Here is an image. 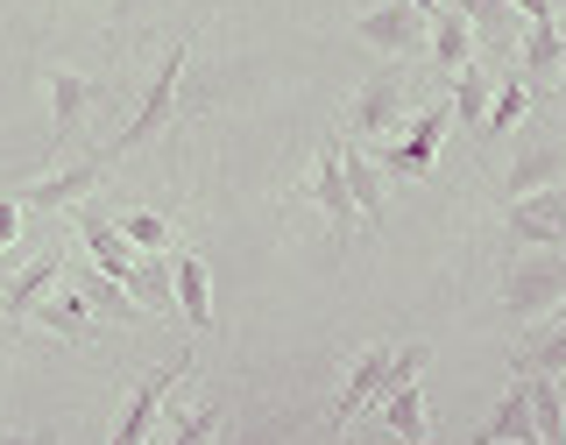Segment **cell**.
Returning <instances> with one entry per match:
<instances>
[{
    "instance_id": "obj_1",
    "label": "cell",
    "mask_w": 566,
    "mask_h": 445,
    "mask_svg": "<svg viewBox=\"0 0 566 445\" xmlns=\"http://www.w3.org/2000/svg\"><path fill=\"white\" fill-rule=\"evenodd\" d=\"M424 368H432V347H424V340H411V347H389V340L361 347V353L347 361L340 396H333V424H354V417H361L376 396H389L397 382H418Z\"/></svg>"
},
{
    "instance_id": "obj_2",
    "label": "cell",
    "mask_w": 566,
    "mask_h": 445,
    "mask_svg": "<svg viewBox=\"0 0 566 445\" xmlns=\"http://www.w3.org/2000/svg\"><path fill=\"white\" fill-rule=\"evenodd\" d=\"M559 305H566V247H517L503 269V318L531 326Z\"/></svg>"
},
{
    "instance_id": "obj_3",
    "label": "cell",
    "mask_w": 566,
    "mask_h": 445,
    "mask_svg": "<svg viewBox=\"0 0 566 445\" xmlns=\"http://www.w3.org/2000/svg\"><path fill=\"white\" fill-rule=\"evenodd\" d=\"M185 57H191V43H185V35H177V43L164 50V71H156V78H149V93H142V106L128 114V128H120V135H114V141H106V149H99V163H106V170H114L120 156L149 149V141L170 128V114H177V78H185Z\"/></svg>"
},
{
    "instance_id": "obj_4",
    "label": "cell",
    "mask_w": 566,
    "mask_h": 445,
    "mask_svg": "<svg viewBox=\"0 0 566 445\" xmlns=\"http://www.w3.org/2000/svg\"><path fill=\"white\" fill-rule=\"evenodd\" d=\"M447 99H432L424 114L403 128L389 149H376V170L382 177H397V184H418V177H432V163H439V141H447Z\"/></svg>"
},
{
    "instance_id": "obj_5",
    "label": "cell",
    "mask_w": 566,
    "mask_h": 445,
    "mask_svg": "<svg viewBox=\"0 0 566 445\" xmlns=\"http://www.w3.org/2000/svg\"><path fill=\"white\" fill-rule=\"evenodd\" d=\"M503 241L510 247H566V191H524V199H503Z\"/></svg>"
},
{
    "instance_id": "obj_6",
    "label": "cell",
    "mask_w": 566,
    "mask_h": 445,
    "mask_svg": "<svg viewBox=\"0 0 566 445\" xmlns=\"http://www.w3.org/2000/svg\"><path fill=\"white\" fill-rule=\"evenodd\" d=\"M43 93H50V149H71L85 128V114L106 99V85L99 78H85V71H64V64H50V78H43Z\"/></svg>"
},
{
    "instance_id": "obj_7",
    "label": "cell",
    "mask_w": 566,
    "mask_h": 445,
    "mask_svg": "<svg viewBox=\"0 0 566 445\" xmlns=\"http://www.w3.org/2000/svg\"><path fill=\"white\" fill-rule=\"evenodd\" d=\"M305 199L326 212V234H333V255L347 247V234L361 220H354V191H347V170H340V141H318V156H312V184H305Z\"/></svg>"
},
{
    "instance_id": "obj_8",
    "label": "cell",
    "mask_w": 566,
    "mask_h": 445,
    "mask_svg": "<svg viewBox=\"0 0 566 445\" xmlns=\"http://www.w3.org/2000/svg\"><path fill=\"white\" fill-rule=\"evenodd\" d=\"M424 29H432V14H418L411 0H382V8H368L361 22H354V35H361L368 50H382L389 64L418 57V50H424Z\"/></svg>"
},
{
    "instance_id": "obj_9",
    "label": "cell",
    "mask_w": 566,
    "mask_h": 445,
    "mask_svg": "<svg viewBox=\"0 0 566 445\" xmlns=\"http://www.w3.org/2000/svg\"><path fill=\"white\" fill-rule=\"evenodd\" d=\"M57 276H64V247L57 241H50L35 262H22L14 276H0V326H29V311L57 290Z\"/></svg>"
},
{
    "instance_id": "obj_10",
    "label": "cell",
    "mask_w": 566,
    "mask_h": 445,
    "mask_svg": "<svg viewBox=\"0 0 566 445\" xmlns=\"http://www.w3.org/2000/svg\"><path fill=\"white\" fill-rule=\"evenodd\" d=\"M397 120H403V71L389 64V71H376V78H361V93H354V106H347V135L382 141V135H397Z\"/></svg>"
},
{
    "instance_id": "obj_11",
    "label": "cell",
    "mask_w": 566,
    "mask_h": 445,
    "mask_svg": "<svg viewBox=\"0 0 566 445\" xmlns=\"http://www.w3.org/2000/svg\"><path fill=\"white\" fill-rule=\"evenodd\" d=\"M99 177H106V163H99V156H78V163H64V170L35 177V184H22V191H8V199L22 205V212H64V205L93 199V191H99Z\"/></svg>"
},
{
    "instance_id": "obj_12",
    "label": "cell",
    "mask_w": 566,
    "mask_h": 445,
    "mask_svg": "<svg viewBox=\"0 0 566 445\" xmlns=\"http://www.w3.org/2000/svg\"><path fill=\"white\" fill-rule=\"evenodd\" d=\"M191 375V353L185 361H170V368H156V375H142L135 382V396H128V411H120V432H114V445H149V432H156V411L170 403V389Z\"/></svg>"
},
{
    "instance_id": "obj_13",
    "label": "cell",
    "mask_w": 566,
    "mask_h": 445,
    "mask_svg": "<svg viewBox=\"0 0 566 445\" xmlns=\"http://www.w3.org/2000/svg\"><path fill=\"white\" fill-rule=\"evenodd\" d=\"M71 220H78V241H85V255L99 262V276H128L135 269V247H128V234H120L114 220H106V205H93V199H78L71 205Z\"/></svg>"
},
{
    "instance_id": "obj_14",
    "label": "cell",
    "mask_w": 566,
    "mask_h": 445,
    "mask_svg": "<svg viewBox=\"0 0 566 445\" xmlns=\"http://www.w3.org/2000/svg\"><path fill=\"white\" fill-rule=\"evenodd\" d=\"M460 14H468L474 29V50H489V57H517V35H524V14L510 8V0H453Z\"/></svg>"
},
{
    "instance_id": "obj_15",
    "label": "cell",
    "mask_w": 566,
    "mask_h": 445,
    "mask_svg": "<svg viewBox=\"0 0 566 445\" xmlns=\"http://www.w3.org/2000/svg\"><path fill=\"white\" fill-rule=\"evenodd\" d=\"M545 184H566V135L524 141L517 163H510V177H503V199H524V191H545Z\"/></svg>"
},
{
    "instance_id": "obj_16",
    "label": "cell",
    "mask_w": 566,
    "mask_h": 445,
    "mask_svg": "<svg viewBox=\"0 0 566 445\" xmlns=\"http://www.w3.org/2000/svg\"><path fill=\"white\" fill-rule=\"evenodd\" d=\"M340 170H347V191H354V220L361 226H382L389 220V177L376 170V156L368 149H354V141H340Z\"/></svg>"
},
{
    "instance_id": "obj_17",
    "label": "cell",
    "mask_w": 566,
    "mask_h": 445,
    "mask_svg": "<svg viewBox=\"0 0 566 445\" xmlns=\"http://www.w3.org/2000/svg\"><path fill=\"white\" fill-rule=\"evenodd\" d=\"M517 64H524V85H531V93H545V85L559 78V64H566V35H559V22H524V35H517Z\"/></svg>"
},
{
    "instance_id": "obj_18",
    "label": "cell",
    "mask_w": 566,
    "mask_h": 445,
    "mask_svg": "<svg viewBox=\"0 0 566 445\" xmlns=\"http://www.w3.org/2000/svg\"><path fill=\"white\" fill-rule=\"evenodd\" d=\"M170 305L185 311L191 332L212 326V269H206V255H177L170 262Z\"/></svg>"
},
{
    "instance_id": "obj_19",
    "label": "cell",
    "mask_w": 566,
    "mask_h": 445,
    "mask_svg": "<svg viewBox=\"0 0 566 445\" xmlns=\"http://www.w3.org/2000/svg\"><path fill=\"white\" fill-rule=\"evenodd\" d=\"M474 445H538V424H531V382L517 375L495 403V417L474 432Z\"/></svg>"
},
{
    "instance_id": "obj_20",
    "label": "cell",
    "mask_w": 566,
    "mask_h": 445,
    "mask_svg": "<svg viewBox=\"0 0 566 445\" xmlns=\"http://www.w3.org/2000/svg\"><path fill=\"white\" fill-rule=\"evenodd\" d=\"M424 50H432V64L447 71V78H453L460 64H474V29H468V14H460V8H439L432 29H424Z\"/></svg>"
},
{
    "instance_id": "obj_21",
    "label": "cell",
    "mask_w": 566,
    "mask_h": 445,
    "mask_svg": "<svg viewBox=\"0 0 566 445\" xmlns=\"http://www.w3.org/2000/svg\"><path fill=\"white\" fill-rule=\"evenodd\" d=\"M29 318H35V326H50V332H57V340H71V347L93 340V305H85L78 290H50Z\"/></svg>"
},
{
    "instance_id": "obj_22",
    "label": "cell",
    "mask_w": 566,
    "mask_h": 445,
    "mask_svg": "<svg viewBox=\"0 0 566 445\" xmlns=\"http://www.w3.org/2000/svg\"><path fill=\"white\" fill-rule=\"evenodd\" d=\"M510 368H517V375H559V368H566V318L524 332L517 353H510Z\"/></svg>"
},
{
    "instance_id": "obj_23",
    "label": "cell",
    "mask_w": 566,
    "mask_h": 445,
    "mask_svg": "<svg viewBox=\"0 0 566 445\" xmlns=\"http://www.w3.org/2000/svg\"><path fill=\"white\" fill-rule=\"evenodd\" d=\"M489 93H495L489 64H460V71H453V99H447V114H453V120H460V128H468V135H482Z\"/></svg>"
},
{
    "instance_id": "obj_24",
    "label": "cell",
    "mask_w": 566,
    "mask_h": 445,
    "mask_svg": "<svg viewBox=\"0 0 566 445\" xmlns=\"http://www.w3.org/2000/svg\"><path fill=\"white\" fill-rule=\"evenodd\" d=\"M376 403H382V432L389 438H397V445H424V389L418 382H397Z\"/></svg>"
},
{
    "instance_id": "obj_25",
    "label": "cell",
    "mask_w": 566,
    "mask_h": 445,
    "mask_svg": "<svg viewBox=\"0 0 566 445\" xmlns=\"http://www.w3.org/2000/svg\"><path fill=\"white\" fill-rule=\"evenodd\" d=\"M120 290L135 297L142 318H149V311H170V262L164 255H135V269L120 276Z\"/></svg>"
},
{
    "instance_id": "obj_26",
    "label": "cell",
    "mask_w": 566,
    "mask_h": 445,
    "mask_svg": "<svg viewBox=\"0 0 566 445\" xmlns=\"http://www.w3.org/2000/svg\"><path fill=\"white\" fill-rule=\"evenodd\" d=\"M531 99H538V93H531L524 78H503V85H495V93H489V114H482V141L517 135V128H524V114H531Z\"/></svg>"
},
{
    "instance_id": "obj_27",
    "label": "cell",
    "mask_w": 566,
    "mask_h": 445,
    "mask_svg": "<svg viewBox=\"0 0 566 445\" xmlns=\"http://www.w3.org/2000/svg\"><path fill=\"white\" fill-rule=\"evenodd\" d=\"M114 226L128 234L135 255H164V247H170V220H164V212H128V220H114Z\"/></svg>"
},
{
    "instance_id": "obj_28",
    "label": "cell",
    "mask_w": 566,
    "mask_h": 445,
    "mask_svg": "<svg viewBox=\"0 0 566 445\" xmlns=\"http://www.w3.org/2000/svg\"><path fill=\"white\" fill-rule=\"evenodd\" d=\"M78 297H85V305H93V311H106V318H120V326H135V318H142V311H135V297L120 290L114 276H93V290H78Z\"/></svg>"
},
{
    "instance_id": "obj_29",
    "label": "cell",
    "mask_w": 566,
    "mask_h": 445,
    "mask_svg": "<svg viewBox=\"0 0 566 445\" xmlns=\"http://www.w3.org/2000/svg\"><path fill=\"white\" fill-rule=\"evenodd\" d=\"M212 432H220V403H199L170 424V445H212Z\"/></svg>"
},
{
    "instance_id": "obj_30",
    "label": "cell",
    "mask_w": 566,
    "mask_h": 445,
    "mask_svg": "<svg viewBox=\"0 0 566 445\" xmlns=\"http://www.w3.org/2000/svg\"><path fill=\"white\" fill-rule=\"evenodd\" d=\"M14 234H22V205H14V199H0V255L14 247Z\"/></svg>"
},
{
    "instance_id": "obj_31",
    "label": "cell",
    "mask_w": 566,
    "mask_h": 445,
    "mask_svg": "<svg viewBox=\"0 0 566 445\" xmlns=\"http://www.w3.org/2000/svg\"><path fill=\"white\" fill-rule=\"evenodd\" d=\"M0 445H57L50 432H0Z\"/></svg>"
},
{
    "instance_id": "obj_32",
    "label": "cell",
    "mask_w": 566,
    "mask_h": 445,
    "mask_svg": "<svg viewBox=\"0 0 566 445\" xmlns=\"http://www.w3.org/2000/svg\"><path fill=\"white\" fill-rule=\"evenodd\" d=\"M553 389H559V417H566V368H559V375H553Z\"/></svg>"
},
{
    "instance_id": "obj_33",
    "label": "cell",
    "mask_w": 566,
    "mask_h": 445,
    "mask_svg": "<svg viewBox=\"0 0 566 445\" xmlns=\"http://www.w3.org/2000/svg\"><path fill=\"white\" fill-rule=\"evenodd\" d=\"M411 8H418V14H439V8H447V0H411Z\"/></svg>"
},
{
    "instance_id": "obj_34",
    "label": "cell",
    "mask_w": 566,
    "mask_h": 445,
    "mask_svg": "<svg viewBox=\"0 0 566 445\" xmlns=\"http://www.w3.org/2000/svg\"><path fill=\"white\" fill-rule=\"evenodd\" d=\"M559 135H566V114H559Z\"/></svg>"
},
{
    "instance_id": "obj_35",
    "label": "cell",
    "mask_w": 566,
    "mask_h": 445,
    "mask_svg": "<svg viewBox=\"0 0 566 445\" xmlns=\"http://www.w3.org/2000/svg\"><path fill=\"white\" fill-rule=\"evenodd\" d=\"M559 114H566V99H559Z\"/></svg>"
},
{
    "instance_id": "obj_36",
    "label": "cell",
    "mask_w": 566,
    "mask_h": 445,
    "mask_svg": "<svg viewBox=\"0 0 566 445\" xmlns=\"http://www.w3.org/2000/svg\"><path fill=\"white\" fill-rule=\"evenodd\" d=\"M447 8H453V0H447Z\"/></svg>"
},
{
    "instance_id": "obj_37",
    "label": "cell",
    "mask_w": 566,
    "mask_h": 445,
    "mask_svg": "<svg viewBox=\"0 0 566 445\" xmlns=\"http://www.w3.org/2000/svg\"><path fill=\"white\" fill-rule=\"evenodd\" d=\"M559 191H566V184H559Z\"/></svg>"
}]
</instances>
